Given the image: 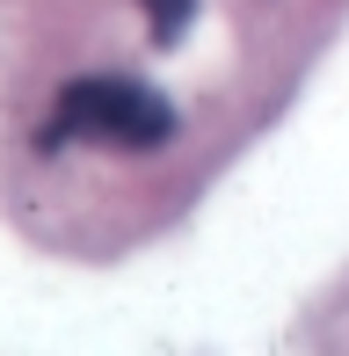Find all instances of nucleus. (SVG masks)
Returning <instances> with one entry per match:
<instances>
[{
    "label": "nucleus",
    "instance_id": "nucleus-1",
    "mask_svg": "<svg viewBox=\"0 0 349 356\" xmlns=\"http://www.w3.org/2000/svg\"><path fill=\"white\" fill-rule=\"evenodd\" d=\"M174 138V109L146 80H73L58 95L51 124H44V145H117V153H146V145Z\"/></svg>",
    "mask_w": 349,
    "mask_h": 356
},
{
    "label": "nucleus",
    "instance_id": "nucleus-2",
    "mask_svg": "<svg viewBox=\"0 0 349 356\" xmlns=\"http://www.w3.org/2000/svg\"><path fill=\"white\" fill-rule=\"evenodd\" d=\"M138 8H146L153 37H161V44H174V37L189 29V15H197V0H138Z\"/></svg>",
    "mask_w": 349,
    "mask_h": 356
}]
</instances>
